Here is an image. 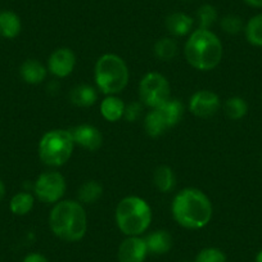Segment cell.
<instances>
[{
	"label": "cell",
	"mask_w": 262,
	"mask_h": 262,
	"mask_svg": "<svg viewBox=\"0 0 262 262\" xmlns=\"http://www.w3.org/2000/svg\"><path fill=\"white\" fill-rule=\"evenodd\" d=\"M171 212L180 226L189 230H198L208 225L213 208L210 198L202 190L185 188L173 198Z\"/></svg>",
	"instance_id": "cell-1"
},
{
	"label": "cell",
	"mask_w": 262,
	"mask_h": 262,
	"mask_svg": "<svg viewBox=\"0 0 262 262\" xmlns=\"http://www.w3.org/2000/svg\"><path fill=\"white\" fill-rule=\"evenodd\" d=\"M49 226L57 238L64 242H79L88 231V217L79 201H59L49 215Z\"/></svg>",
	"instance_id": "cell-2"
},
{
	"label": "cell",
	"mask_w": 262,
	"mask_h": 262,
	"mask_svg": "<svg viewBox=\"0 0 262 262\" xmlns=\"http://www.w3.org/2000/svg\"><path fill=\"white\" fill-rule=\"evenodd\" d=\"M185 58L198 71H211L220 64L224 55L223 42L211 30L196 29L185 44Z\"/></svg>",
	"instance_id": "cell-3"
},
{
	"label": "cell",
	"mask_w": 262,
	"mask_h": 262,
	"mask_svg": "<svg viewBox=\"0 0 262 262\" xmlns=\"http://www.w3.org/2000/svg\"><path fill=\"white\" fill-rule=\"evenodd\" d=\"M152 223V208L140 196L128 195L116 207V224L126 236H140Z\"/></svg>",
	"instance_id": "cell-4"
},
{
	"label": "cell",
	"mask_w": 262,
	"mask_h": 262,
	"mask_svg": "<svg viewBox=\"0 0 262 262\" xmlns=\"http://www.w3.org/2000/svg\"><path fill=\"white\" fill-rule=\"evenodd\" d=\"M128 76L127 64L117 54H103L95 63V84L103 94L116 95L122 92L127 86Z\"/></svg>",
	"instance_id": "cell-5"
},
{
	"label": "cell",
	"mask_w": 262,
	"mask_h": 262,
	"mask_svg": "<svg viewBox=\"0 0 262 262\" xmlns=\"http://www.w3.org/2000/svg\"><path fill=\"white\" fill-rule=\"evenodd\" d=\"M74 147V139L69 130H50L40 139L39 157L47 166L59 167L69 162Z\"/></svg>",
	"instance_id": "cell-6"
},
{
	"label": "cell",
	"mask_w": 262,
	"mask_h": 262,
	"mask_svg": "<svg viewBox=\"0 0 262 262\" xmlns=\"http://www.w3.org/2000/svg\"><path fill=\"white\" fill-rule=\"evenodd\" d=\"M140 102L149 108H157L171 98L170 82L158 72H149L139 82Z\"/></svg>",
	"instance_id": "cell-7"
},
{
	"label": "cell",
	"mask_w": 262,
	"mask_h": 262,
	"mask_svg": "<svg viewBox=\"0 0 262 262\" xmlns=\"http://www.w3.org/2000/svg\"><path fill=\"white\" fill-rule=\"evenodd\" d=\"M67 184L62 173L57 171L42 172L34 183V193L42 203H58L64 195Z\"/></svg>",
	"instance_id": "cell-8"
},
{
	"label": "cell",
	"mask_w": 262,
	"mask_h": 262,
	"mask_svg": "<svg viewBox=\"0 0 262 262\" xmlns=\"http://www.w3.org/2000/svg\"><path fill=\"white\" fill-rule=\"evenodd\" d=\"M221 100L211 90H198L189 100V111L201 118H211L220 111Z\"/></svg>",
	"instance_id": "cell-9"
},
{
	"label": "cell",
	"mask_w": 262,
	"mask_h": 262,
	"mask_svg": "<svg viewBox=\"0 0 262 262\" xmlns=\"http://www.w3.org/2000/svg\"><path fill=\"white\" fill-rule=\"evenodd\" d=\"M76 66V55L69 48H59L50 54L48 59V71L58 79L72 74Z\"/></svg>",
	"instance_id": "cell-10"
},
{
	"label": "cell",
	"mask_w": 262,
	"mask_h": 262,
	"mask_svg": "<svg viewBox=\"0 0 262 262\" xmlns=\"http://www.w3.org/2000/svg\"><path fill=\"white\" fill-rule=\"evenodd\" d=\"M148 247L145 238L127 236L118 247V262H144L148 256Z\"/></svg>",
	"instance_id": "cell-11"
},
{
	"label": "cell",
	"mask_w": 262,
	"mask_h": 262,
	"mask_svg": "<svg viewBox=\"0 0 262 262\" xmlns=\"http://www.w3.org/2000/svg\"><path fill=\"white\" fill-rule=\"evenodd\" d=\"M70 134L74 139L75 144L80 145L84 149L95 152L103 144V135L95 126L93 125H79L70 128Z\"/></svg>",
	"instance_id": "cell-12"
},
{
	"label": "cell",
	"mask_w": 262,
	"mask_h": 262,
	"mask_svg": "<svg viewBox=\"0 0 262 262\" xmlns=\"http://www.w3.org/2000/svg\"><path fill=\"white\" fill-rule=\"evenodd\" d=\"M165 25L167 31L172 36L181 37L188 34H191L194 19L189 14L183 13V12H175V13L168 14L165 21Z\"/></svg>",
	"instance_id": "cell-13"
},
{
	"label": "cell",
	"mask_w": 262,
	"mask_h": 262,
	"mask_svg": "<svg viewBox=\"0 0 262 262\" xmlns=\"http://www.w3.org/2000/svg\"><path fill=\"white\" fill-rule=\"evenodd\" d=\"M19 75L26 84L37 85L47 79L48 69L39 60L26 59L19 67Z\"/></svg>",
	"instance_id": "cell-14"
},
{
	"label": "cell",
	"mask_w": 262,
	"mask_h": 262,
	"mask_svg": "<svg viewBox=\"0 0 262 262\" xmlns=\"http://www.w3.org/2000/svg\"><path fill=\"white\" fill-rule=\"evenodd\" d=\"M22 30V22L18 14L13 11H0V37L16 39Z\"/></svg>",
	"instance_id": "cell-15"
},
{
	"label": "cell",
	"mask_w": 262,
	"mask_h": 262,
	"mask_svg": "<svg viewBox=\"0 0 262 262\" xmlns=\"http://www.w3.org/2000/svg\"><path fill=\"white\" fill-rule=\"evenodd\" d=\"M156 110L161 115V117L165 121L167 128L173 127L181 121L184 116V105L179 99L170 98L167 102L163 103L162 105L157 107Z\"/></svg>",
	"instance_id": "cell-16"
},
{
	"label": "cell",
	"mask_w": 262,
	"mask_h": 262,
	"mask_svg": "<svg viewBox=\"0 0 262 262\" xmlns=\"http://www.w3.org/2000/svg\"><path fill=\"white\" fill-rule=\"evenodd\" d=\"M148 252L152 254H165L172 248V236L166 230H156L145 238Z\"/></svg>",
	"instance_id": "cell-17"
},
{
	"label": "cell",
	"mask_w": 262,
	"mask_h": 262,
	"mask_svg": "<svg viewBox=\"0 0 262 262\" xmlns=\"http://www.w3.org/2000/svg\"><path fill=\"white\" fill-rule=\"evenodd\" d=\"M125 103L116 95H107L100 103V113L108 122H117L123 117Z\"/></svg>",
	"instance_id": "cell-18"
},
{
	"label": "cell",
	"mask_w": 262,
	"mask_h": 262,
	"mask_svg": "<svg viewBox=\"0 0 262 262\" xmlns=\"http://www.w3.org/2000/svg\"><path fill=\"white\" fill-rule=\"evenodd\" d=\"M98 99V93L95 88L90 85L81 84L75 86L70 93V100L77 107H92Z\"/></svg>",
	"instance_id": "cell-19"
},
{
	"label": "cell",
	"mask_w": 262,
	"mask_h": 262,
	"mask_svg": "<svg viewBox=\"0 0 262 262\" xmlns=\"http://www.w3.org/2000/svg\"><path fill=\"white\" fill-rule=\"evenodd\" d=\"M34 195L29 191H19L12 196L9 202V210L16 216H25L34 208Z\"/></svg>",
	"instance_id": "cell-20"
},
{
	"label": "cell",
	"mask_w": 262,
	"mask_h": 262,
	"mask_svg": "<svg viewBox=\"0 0 262 262\" xmlns=\"http://www.w3.org/2000/svg\"><path fill=\"white\" fill-rule=\"evenodd\" d=\"M153 181L155 185L161 193H170L176 184L175 173H173L172 168L168 166H158L153 175Z\"/></svg>",
	"instance_id": "cell-21"
},
{
	"label": "cell",
	"mask_w": 262,
	"mask_h": 262,
	"mask_svg": "<svg viewBox=\"0 0 262 262\" xmlns=\"http://www.w3.org/2000/svg\"><path fill=\"white\" fill-rule=\"evenodd\" d=\"M103 194V186L95 180H88L80 186L77 198L81 205H93L97 202Z\"/></svg>",
	"instance_id": "cell-22"
},
{
	"label": "cell",
	"mask_w": 262,
	"mask_h": 262,
	"mask_svg": "<svg viewBox=\"0 0 262 262\" xmlns=\"http://www.w3.org/2000/svg\"><path fill=\"white\" fill-rule=\"evenodd\" d=\"M247 41L257 48H262V13L251 17L244 25Z\"/></svg>",
	"instance_id": "cell-23"
},
{
	"label": "cell",
	"mask_w": 262,
	"mask_h": 262,
	"mask_svg": "<svg viewBox=\"0 0 262 262\" xmlns=\"http://www.w3.org/2000/svg\"><path fill=\"white\" fill-rule=\"evenodd\" d=\"M144 130L150 138H158L162 134H165L166 131L168 130L166 126L165 121L161 117L158 111L153 108L152 111L147 113L144 118Z\"/></svg>",
	"instance_id": "cell-24"
},
{
	"label": "cell",
	"mask_w": 262,
	"mask_h": 262,
	"mask_svg": "<svg viewBox=\"0 0 262 262\" xmlns=\"http://www.w3.org/2000/svg\"><path fill=\"white\" fill-rule=\"evenodd\" d=\"M224 110L231 121H239L248 113V103L242 97H230L224 104Z\"/></svg>",
	"instance_id": "cell-25"
},
{
	"label": "cell",
	"mask_w": 262,
	"mask_h": 262,
	"mask_svg": "<svg viewBox=\"0 0 262 262\" xmlns=\"http://www.w3.org/2000/svg\"><path fill=\"white\" fill-rule=\"evenodd\" d=\"M153 52L158 59L167 62V60L173 59L178 54V42L172 37H162L156 41Z\"/></svg>",
	"instance_id": "cell-26"
},
{
	"label": "cell",
	"mask_w": 262,
	"mask_h": 262,
	"mask_svg": "<svg viewBox=\"0 0 262 262\" xmlns=\"http://www.w3.org/2000/svg\"><path fill=\"white\" fill-rule=\"evenodd\" d=\"M219 14L217 11L211 4H203L196 9V22H198V29L210 30L212 25L217 21Z\"/></svg>",
	"instance_id": "cell-27"
},
{
	"label": "cell",
	"mask_w": 262,
	"mask_h": 262,
	"mask_svg": "<svg viewBox=\"0 0 262 262\" xmlns=\"http://www.w3.org/2000/svg\"><path fill=\"white\" fill-rule=\"evenodd\" d=\"M220 26L224 32L229 35H238L244 31V22L236 14H226L220 19Z\"/></svg>",
	"instance_id": "cell-28"
},
{
	"label": "cell",
	"mask_w": 262,
	"mask_h": 262,
	"mask_svg": "<svg viewBox=\"0 0 262 262\" xmlns=\"http://www.w3.org/2000/svg\"><path fill=\"white\" fill-rule=\"evenodd\" d=\"M194 262H226V254L221 249L208 247L196 254Z\"/></svg>",
	"instance_id": "cell-29"
},
{
	"label": "cell",
	"mask_w": 262,
	"mask_h": 262,
	"mask_svg": "<svg viewBox=\"0 0 262 262\" xmlns=\"http://www.w3.org/2000/svg\"><path fill=\"white\" fill-rule=\"evenodd\" d=\"M142 111H143L142 103L133 102L125 107L123 117H125L126 121H128V122H135V121L140 117V115H142Z\"/></svg>",
	"instance_id": "cell-30"
},
{
	"label": "cell",
	"mask_w": 262,
	"mask_h": 262,
	"mask_svg": "<svg viewBox=\"0 0 262 262\" xmlns=\"http://www.w3.org/2000/svg\"><path fill=\"white\" fill-rule=\"evenodd\" d=\"M22 262H49V261H48V258L44 256V254L34 252V253L27 254Z\"/></svg>",
	"instance_id": "cell-31"
},
{
	"label": "cell",
	"mask_w": 262,
	"mask_h": 262,
	"mask_svg": "<svg viewBox=\"0 0 262 262\" xmlns=\"http://www.w3.org/2000/svg\"><path fill=\"white\" fill-rule=\"evenodd\" d=\"M243 2L252 8H262V0H243Z\"/></svg>",
	"instance_id": "cell-32"
},
{
	"label": "cell",
	"mask_w": 262,
	"mask_h": 262,
	"mask_svg": "<svg viewBox=\"0 0 262 262\" xmlns=\"http://www.w3.org/2000/svg\"><path fill=\"white\" fill-rule=\"evenodd\" d=\"M6 196V185H4L3 180H0V202L4 200Z\"/></svg>",
	"instance_id": "cell-33"
},
{
	"label": "cell",
	"mask_w": 262,
	"mask_h": 262,
	"mask_svg": "<svg viewBox=\"0 0 262 262\" xmlns=\"http://www.w3.org/2000/svg\"><path fill=\"white\" fill-rule=\"evenodd\" d=\"M256 262H262V249L256 254Z\"/></svg>",
	"instance_id": "cell-34"
},
{
	"label": "cell",
	"mask_w": 262,
	"mask_h": 262,
	"mask_svg": "<svg viewBox=\"0 0 262 262\" xmlns=\"http://www.w3.org/2000/svg\"><path fill=\"white\" fill-rule=\"evenodd\" d=\"M181 262H189V261H181Z\"/></svg>",
	"instance_id": "cell-35"
}]
</instances>
